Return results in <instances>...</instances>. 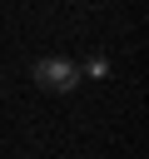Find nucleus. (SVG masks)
Returning a JSON list of instances; mask_svg holds the SVG:
<instances>
[{"instance_id": "obj_1", "label": "nucleus", "mask_w": 149, "mask_h": 159, "mask_svg": "<svg viewBox=\"0 0 149 159\" xmlns=\"http://www.w3.org/2000/svg\"><path fill=\"white\" fill-rule=\"evenodd\" d=\"M35 84L45 89V94H70L74 84H79V65L74 60H60V55H45V60H35Z\"/></svg>"}]
</instances>
